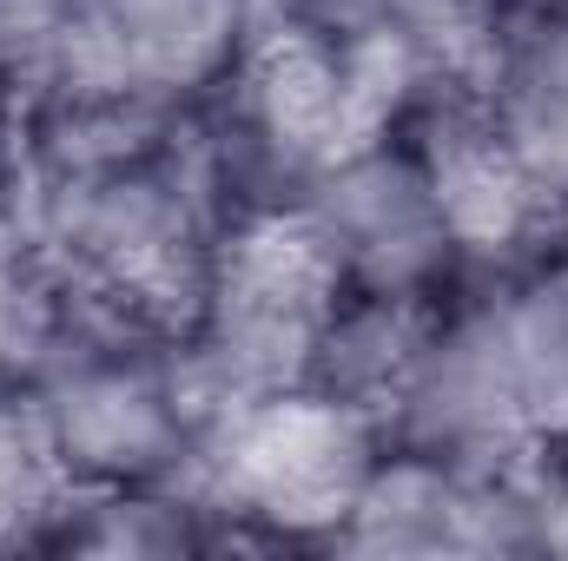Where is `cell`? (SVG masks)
<instances>
[{
	"label": "cell",
	"mask_w": 568,
	"mask_h": 561,
	"mask_svg": "<svg viewBox=\"0 0 568 561\" xmlns=\"http://www.w3.org/2000/svg\"><path fill=\"white\" fill-rule=\"evenodd\" d=\"M265 20L272 0H60L20 86L33 113L60 120H199Z\"/></svg>",
	"instance_id": "obj_1"
},
{
	"label": "cell",
	"mask_w": 568,
	"mask_h": 561,
	"mask_svg": "<svg viewBox=\"0 0 568 561\" xmlns=\"http://www.w3.org/2000/svg\"><path fill=\"white\" fill-rule=\"evenodd\" d=\"M390 429L324 384L232 397L205 422L192 489L225 549H331Z\"/></svg>",
	"instance_id": "obj_2"
},
{
	"label": "cell",
	"mask_w": 568,
	"mask_h": 561,
	"mask_svg": "<svg viewBox=\"0 0 568 561\" xmlns=\"http://www.w3.org/2000/svg\"><path fill=\"white\" fill-rule=\"evenodd\" d=\"M337 304H344V272L297 198L232 205L212 252L205 304L185 330V350L212 404L311 384Z\"/></svg>",
	"instance_id": "obj_3"
},
{
	"label": "cell",
	"mask_w": 568,
	"mask_h": 561,
	"mask_svg": "<svg viewBox=\"0 0 568 561\" xmlns=\"http://www.w3.org/2000/svg\"><path fill=\"white\" fill-rule=\"evenodd\" d=\"M33 390L80 489L185 482L219 410L185 337L120 324H80L33 370Z\"/></svg>",
	"instance_id": "obj_4"
},
{
	"label": "cell",
	"mask_w": 568,
	"mask_h": 561,
	"mask_svg": "<svg viewBox=\"0 0 568 561\" xmlns=\"http://www.w3.org/2000/svg\"><path fill=\"white\" fill-rule=\"evenodd\" d=\"M304 218L317 225L324 252L337 258L344 290L371 297H410V304H449L469 278L449 218L436 205V185L424 172V152L410 140L404 113L377 126L371 140L337 152L304 192Z\"/></svg>",
	"instance_id": "obj_5"
},
{
	"label": "cell",
	"mask_w": 568,
	"mask_h": 561,
	"mask_svg": "<svg viewBox=\"0 0 568 561\" xmlns=\"http://www.w3.org/2000/svg\"><path fill=\"white\" fill-rule=\"evenodd\" d=\"M404 126L424 152L436 205L449 218V238L469 265V278L516 272L523 258L549 252L568 232L556 198L536 185V172L516 159V145L496 133L469 80H429L404 106Z\"/></svg>",
	"instance_id": "obj_6"
},
{
	"label": "cell",
	"mask_w": 568,
	"mask_h": 561,
	"mask_svg": "<svg viewBox=\"0 0 568 561\" xmlns=\"http://www.w3.org/2000/svg\"><path fill=\"white\" fill-rule=\"evenodd\" d=\"M331 555H529L523 469L384 442Z\"/></svg>",
	"instance_id": "obj_7"
},
{
	"label": "cell",
	"mask_w": 568,
	"mask_h": 561,
	"mask_svg": "<svg viewBox=\"0 0 568 561\" xmlns=\"http://www.w3.org/2000/svg\"><path fill=\"white\" fill-rule=\"evenodd\" d=\"M469 86L568 218V0H523L516 13H496Z\"/></svg>",
	"instance_id": "obj_8"
},
{
	"label": "cell",
	"mask_w": 568,
	"mask_h": 561,
	"mask_svg": "<svg viewBox=\"0 0 568 561\" xmlns=\"http://www.w3.org/2000/svg\"><path fill=\"white\" fill-rule=\"evenodd\" d=\"M272 7L337 47L417 67L424 80H469L483 33L496 20L489 0H272Z\"/></svg>",
	"instance_id": "obj_9"
},
{
	"label": "cell",
	"mask_w": 568,
	"mask_h": 561,
	"mask_svg": "<svg viewBox=\"0 0 568 561\" xmlns=\"http://www.w3.org/2000/svg\"><path fill=\"white\" fill-rule=\"evenodd\" d=\"M219 516L192 482H133V489H80L47 536V555H126V561H179L219 555Z\"/></svg>",
	"instance_id": "obj_10"
},
{
	"label": "cell",
	"mask_w": 568,
	"mask_h": 561,
	"mask_svg": "<svg viewBox=\"0 0 568 561\" xmlns=\"http://www.w3.org/2000/svg\"><path fill=\"white\" fill-rule=\"evenodd\" d=\"M80 496L33 377H0V555H33Z\"/></svg>",
	"instance_id": "obj_11"
},
{
	"label": "cell",
	"mask_w": 568,
	"mask_h": 561,
	"mask_svg": "<svg viewBox=\"0 0 568 561\" xmlns=\"http://www.w3.org/2000/svg\"><path fill=\"white\" fill-rule=\"evenodd\" d=\"M53 7L60 0H0V80L20 86V73H27V60H33L40 33L53 20Z\"/></svg>",
	"instance_id": "obj_12"
},
{
	"label": "cell",
	"mask_w": 568,
	"mask_h": 561,
	"mask_svg": "<svg viewBox=\"0 0 568 561\" xmlns=\"http://www.w3.org/2000/svg\"><path fill=\"white\" fill-rule=\"evenodd\" d=\"M0 377H13V370H0Z\"/></svg>",
	"instance_id": "obj_13"
}]
</instances>
